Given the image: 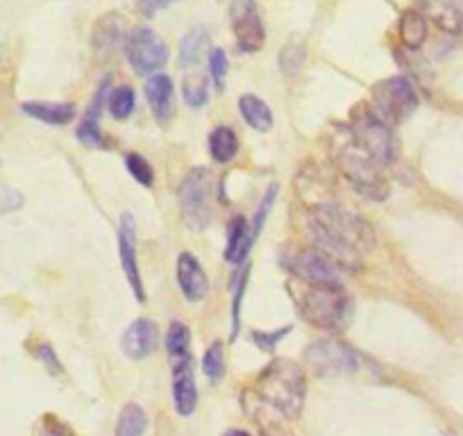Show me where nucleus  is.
Returning <instances> with one entry per match:
<instances>
[{
	"mask_svg": "<svg viewBox=\"0 0 463 436\" xmlns=\"http://www.w3.org/2000/svg\"><path fill=\"white\" fill-rule=\"evenodd\" d=\"M126 166H128V171H130V175L135 177L141 186H146V189H153L155 171H153V166L148 164V159L141 157V155H137V153H128Z\"/></svg>",
	"mask_w": 463,
	"mask_h": 436,
	"instance_id": "2f4dec72",
	"label": "nucleus"
},
{
	"mask_svg": "<svg viewBox=\"0 0 463 436\" xmlns=\"http://www.w3.org/2000/svg\"><path fill=\"white\" fill-rule=\"evenodd\" d=\"M126 19L118 12H107L93 24L91 48L98 60H111L116 52L126 51L128 42Z\"/></svg>",
	"mask_w": 463,
	"mask_h": 436,
	"instance_id": "ddd939ff",
	"label": "nucleus"
},
{
	"mask_svg": "<svg viewBox=\"0 0 463 436\" xmlns=\"http://www.w3.org/2000/svg\"><path fill=\"white\" fill-rule=\"evenodd\" d=\"M21 112L46 126H69L75 117V105L71 102H46L25 100L21 102Z\"/></svg>",
	"mask_w": 463,
	"mask_h": 436,
	"instance_id": "6ab92c4d",
	"label": "nucleus"
},
{
	"mask_svg": "<svg viewBox=\"0 0 463 436\" xmlns=\"http://www.w3.org/2000/svg\"><path fill=\"white\" fill-rule=\"evenodd\" d=\"M166 353L171 362L191 357V332L182 320H173L166 332Z\"/></svg>",
	"mask_w": 463,
	"mask_h": 436,
	"instance_id": "b1692460",
	"label": "nucleus"
},
{
	"mask_svg": "<svg viewBox=\"0 0 463 436\" xmlns=\"http://www.w3.org/2000/svg\"><path fill=\"white\" fill-rule=\"evenodd\" d=\"M173 371V404L180 416H191L198 407V386L194 375V355L180 362H171Z\"/></svg>",
	"mask_w": 463,
	"mask_h": 436,
	"instance_id": "2eb2a0df",
	"label": "nucleus"
},
{
	"mask_svg": "<svg viewBox=\"0 0 463 436\" xmlns=\"http://www.w3.org/2000/svg\"><path fill=\"white\" fill-rule=\"evenodd\" d=\"M278 191H279L278 185H270L269 189H266L264 198H261L260 207H257L255 216H252L250 228H252V234H255V237H260V232L264 230V223L269 221V213H270V209H273L275 198H278Z\"/></svg>",
	"mask_w": 463,
	"mask_h": 436,
	"instance_id": "72a5a7b5",
	"label": "nucleus"
},
{
	"mask_svg": "<svg viewBox=\"0 0 463 436\" xmlns=\"http://www.w3.org/2000/svg\"><path fill=\"white\" fill-rule=\"evenodd\" d=\"M400 39L407 48L416 51L422 43L427 42V34H430V25H427V19L418 10H407L402 12L398 24Z\"/></svg>",
	"mask_w": 463,
	"mask_h": 436,
	"instance_id": "4be33fe9",
	"label": "nucleus"
},
{
	"mask_svg": "<svg viewBox=\"0 0 463 436\" xmlns=\"http://www.w3.org/2000/svg\"><path fill=\"white\" fill-rule=\"evenodd\" d=\"M222 436H250L246 430H227Z\"/></svg>",
	"mask_w": 463,
	"mask_h": 436,
	"instance_id": "a19ab883",
	"label": "nucleus"
},
{
	"mask_svg": "<svg viewBox=\"0 0 463 436\" xmlns=\"http://www.w3.org/2000/svg\"><path fill=\"white\" fill-rule=\"evenodd\" d=\"M175 273H177V284H180L186 300L200 302L207 298L209 293L207 273H204L203 264H200L191 252H182V255L177 257Z\"/></svg>",
	"mask_w": 463,
	"mask_h": 436,
	"instance_id": "dca6fc26",
	"label": "nucleus"
},
{
	"mask_svg": "<svg viewBox=\"0 0 463 436\" xmlns=\"http://www.w3.org/2000/svg\"><path fill=\"white\" fill-rule=\"evenodd\" d=\"M311 246L327 252L347 273L359 269L362 257L377 246V237L371 225L359 213L343 204L327 203L309 204Z\"/></svg>",
	"mask_w": 463,
	"mask_h": 436,
	"instance_id": "f257e3e1",
	"label": "nucleus"
},
{
	"mask_svg": "<svg viewBox=\"0 0 463 436\" xmlns=\"http://www.w3.org/2000/svg\"><path fill=\"white\" fill-rule=\"evenodd\" d=\"M230 24L239 51L260 52L266 43V28L261 21L257 0H232Z\"/></svg>",
	"mask_w": 463,
	"mask_h": 436,
	"instance_id": "9b49d317",
	"label": "nucleus"
},
{
	"mask_svg": "<svg viewBox=\"0 0 463 436\" xmlns=\"http://www.w3.org/2000/svg\"><path fill=\"white\" fill-rule=\"evenodd\" d=\"M34 357L46 366V371L51 373V375H61V373H64L60 357H57L51 344H39L37 348H34Z\"/></svg>",
	"mask_w": 463,
	"mask_h": 436,
	"instance_id": "58836bf2",
	"label": "nucleus"
},
{
	"mask_svg": "<svg viewBox=\"0 0 463 436\" xmlns=\"http://www.w3.org/2000/svg\"><path fill=\"white\" fill-rule=\"evenodd\" d=\"M146 427H148V416L139 404L130 403L123 407L118 413V422H116V436H144Z\"/></svg>",
	"mask_w": 463,
	"mask_h": 436,
	"instance_id": "393cba45",
	"label": "nucleus"
},
{
	"mask_svg": "<svg viewBox=\"0 0 463 436\" xmlns=\"http://www.w3.org/2000/svg\"><path fill=\"white\" fill-rule=\"evenodd\" d=\"M203 371L209 382H221L225 375V350L221 341H213L203 357Z\"/></svg>",
	"mask_w": 463,
	"mask_h": 436,
	"instance_id": "7c9ffc66",
	"label": "nucleus"
},
{
	"mask_svg": "<svg viewBox=\"0 0 463 436\" xmlns=\"http://www.w3.org/2000/svg\"><path fill=\"white\" fill-rule=\"evenodd\" d=\"M252 243H255V234H252L250 221H246L243 216H237L230 223V230H227L225 261H230L232 266H243L248 255H250Z\"/></svg>",
	"mask_w": 463,
	"mask_h": 436,
	"instance_id": "a211bd4d",
	"label": "nucleus"
},
{
	"mask_svg": "<svg viewBox=\"0 0 463 436\" xmlns=\"http://www.w3.org/2000/svg\"><path fill=\"white\" fill-rule=\"evenodd\" d=\"M173 3H177V0H137V12L146 19H153L159 12L168 10Z\"/></svg>",
	"mask_w": 463,
	"mask_h": 436,
	"instance_id": "ea45409f",
	"label": "nucleus"
},
{
	"mask_svg": "<svg viewBox=\"0 0 463 436\" xmlns=\"http://www.w3.org/2000/svg\"><path fill=\"white\" fill-rule=\"evenodd\" d=\"M209 48V33L204 25H195L191 28L184 37L180 39V51H177V60H180L182 69L195 66L204 57Z\"/></svg>",
	"mask_w": 463,
	"mask_h": 436,
	"instance_id": "412c9836",
	"label": "nucleus"
},
{
	"mask_svg": "<svg viewBox=\"0 0 463 436\" xmlns=\"http://www.w3.org/2000/svg\"><path fill=\"white\" fill-rule=\"evenodd\" d=\"M288 332H291V325H287V327H279V330H275V332L255 330L252 332V341H255L257 348L264 350V353H273V350L278 348L279 341H282Z\"/></svg>",
	"mask_w": 463,
	"mask_h": 436,
	"instance_id": "e433bc0d",
	"label": "nucleus"
},
{
	"mask_svg": "<svg viewBox=\"0 0 463 436\" xmlns=\"http://www.w3.org/2000/svg\"><path fill=\"white\" fill-rule=\"evenodd\" d=\"M257 395L279 416L296 421L307 398L305 371L291 359H275L257 377Z\"/></svg>",
	"mask_w": 463,
	"mask_h": 436,
	"instance_id": "20e7f679",
	"label": "nucleus"
},
{
	"mask_svg": "<svg viewBox=\"0 0 463 436\" xmlns=\"http://www.w3.org/2000/svg\"><path fill=\"white\" fill-rule=\"evenodd\" d=\"M227 71H230V62H227L225 51L222 48H212L209 51V75H212L218 91H222V87H225Z\"/></svg>",
	"mask_w": 463,
	"mask_h": 436,
	"instance_id": "f704fd0d",
	"label": "nucleus"
},
{
	"mask_svg": "<svg viewBox=\"0 0 463 436\" xmlns=\"http://www.w3.org/2000/svg\"><path fill=\"white\" fill-rule=\"evenodd\" d=\"M209 155L213 157V162L230 164L239 155L237 132L227 126L213 128L212 135H209Z\"/></svg>",
	"mask_w": 463,
	"mask_h": 436,
	"instance_id": "5701e85b",
	"label": "nucleus"
},
{
	"mask_svg": "<svg viewBox=\"0 0 463 436\" xmlns=\"http://www.w3.org/2000/svg\"><path fill=\"white\" fill-rule=\"evenodd\" d=\"M269 409H270L269 404L261 400V407L252 412V416H255V421H257V427L261 430V436H291L287 430H284L282 422H279L278 418L269 412Z\"/></svg>",
	"mask_w": 463,
	"mask_h": 436,
	"instance_id": "473e14b6",
	"label": "nucleus"
},
{
	"mask_svg": "<svg viewBox=\"0 0 463 436\" xmlns=\"http://www.w3.org/2000/svg\"><path fill=\"white\" fill-rule=\"evenodd\" d=\"M34 436H73V430H71L64 421H60L55 413H46V416L39 421L37 434Z\"/></svg>",
	"mask_w": 463,
	"mask_h": 436,
	"instance_id": "c9c22d12",
	"label": "nucleus"
},
{
	"mask_svg": "<svg viewBox=\"0 0 463 436\" xmlns=\"http://www.w3.org/2000/svg\"><path fill=\"white\" fill-rule=\"evenodd\" d=\"M159 330L157 323L150 318H137L126 327L121 336V350L132 362L148 359L157 350Z\"/></svg>",
	"mask_w": 463,
	"mask_h": 436,
	"instance_id": "4468645a",
	"label": "nucleus"
},
{
	"mask_svg": "<svg viewBox=\"0 0 463 436\" xmlns=\"http://www.w3.org/2000/svg\"><path fill=\"white\" fill-rule=\"evenodd\" d=\"M305 42H302V37L296 34V37L288 39L282 46V51H279V69H282V73L288 75V78H296L302 71V66H305Z\"/></svg>",
	"mask_w": 463,
	"mask_h": 436,
	"instance_id": "a878e982",
	"label": "nucleus"
},
{
	"mask_svg": "<svg viewBox=\"0 0 463 436\" xmlns=\"http://www.w3.org/2000/svg\"><path fill=\"white\" fill-rule=\"evenodd\" d=\"M298 311L309 325L325 332H343L353 318V302L343 287H320L293 278L288 282Z\"/></svg>",
	"mask_w": 463,
	"mask_h": 436,
	"instance_id": "7ed1b4c3",
	"label": "nucleus"
},
{
	"mask_svg": "<svg viewBox=\"0 0 463 436\" xmlns=\"http://www.w3.org/2000/svg\"><path fill=\"white\" fill-rule=\"evenodd\" d=\"M25 204V198L21 191H16L10 185H0V213H12L19 212Z\"/></svg>",
	"mask_w": 463,
	"mask_h": 436,
	"instance_id": "4c0bfd02",
	"label": "nucleus"
},
{
	"mask_svg": "<svg viewBox=\"0 0 463 436\" xmlns=\"http://www.w3.org/2000/svg\"><path fill=\"white\" fill-rule=\"evenodd\" d=\"M246 282H248V269L239 270L237 280L232 282V341L239 336V327H241V300H243V291H246Z\"/></svg>",
	"mask_w": 463,
	"mask_h": 436,
	"instance_id": "c756f323",
	"label": "nucleus"
},
{
	"mask_svg": "<svg viewBox=\"0 0 463 436\" xmlns=\"http://www.w3.org/2000/svg\"><path fill=\"white\" fill-rule=\"evenodd\" d=\"M182 98H184L186 105L191 109H198V107L207 105L209 100V82L203 73L195 75H186L182 80Z\"/></svg>",
	"mask_w": 463,
	"mask_h": 436,
	"instance_id": "c85d7f7f",
	"label": "nucleus"
},
{
	"mask_svg": "<svg viewBox=\"0 0 463 436\" xmlns=\"http://www.w3.org/2000/svg\"><path fill=\"white\" fill-rule=\"evenodd\" d=\"M107 105H109V114L116 121H126V118H130V114L135 112V91H132V87H128V84L116 87L114 91L107 93Z\"/></svg>",
	"mask_w": 463,
	"mask_h": 436,
	"instance_id": "bb28decb",
	"label": "nucleus"
},
{
	"mask_svg": "<svg viewBox=\"0 0 463 436\" xmlns=\"http://www.w3.org/2000/svg\"><path fill=\"white\" fill-rule=\"evenodd\" d=\"M353 130L354 139L382 164V166H391L398 155V146H395L393 130L386 121H382L375 114L371 105H359L353 112V121L347 123Z\"/></svg>",
	"mask_w": 463,
	"mask_h": 436,
	"instance_id": "0eeeda50",
	"label": "nucleus"
},
{
	"mask_svg": "<svg viewBox=\"0 0 463 436\" xmlns=\"http://www.w3.org/2000/svg\"><path fill=\"white\" fill-rule=\"evenodd\" d=\"M305 364L323 377L353 375L362 368L357 350L343 344L341 339H320L305 350Z\"/></svg>",
	"mask_w": 463,
	"mask_h": 436,
	"instance_id": "6e6552de",
	"label": "nucleus"
},
{
	"mask_svg": "<svg viewBox=\"0 0 463 436\" xmlns=\"http://www.w3.org/2000/svg\"><path fill=\"white\" fill-rule=\"evenodd\" d=\"M146 98L157 123L166 126L175 112V87L166 73H153L146 82Z\"/></svg>",
	"mask_w": 463,
	"mask_h": 436,
	"instance_id": "f3484780",
	"label": "nucleus"
},
{
	"mask_svg": "<svg viewBox=\"0 0 463 436\" xmlns=\"http://www.w3.org/2000/svg\"><path fill=\"white\" fill-rule=\"evenodd\" d=\"M126 57L135 73L153 75L168 62V46L153 28L139 25L128 34Z\"/></svg>",
	"mask_w": 463,
	"mask_h": 436,
	"instance_id": "1a4fd4ad",
	"label": "nucleus"
},
{
	"mask_svg": "<svg viewBox=\"0 0 463 436\" xmlns=\"http://www.w3.org/2000/svg\"><path fill=\"white\" fill-rule=\"evenodd\" d=\"M239 112H241L243 121H246L252 130L261 132V135L273 130V112H270V107L266 105L260 96L246 93V96L239 98Z\"/></svg>",
	"mask_w": 463,
	"mask_h": 436,
	"instance_id": "aec40b11",
	"label": "nucleus"
},
{
	"mask_svg": "<svg viewBox=\"0 0 463 436\" xmlns=\"http://www.w3.org/2000/svg\"><path fill=\"white\" fill-rule=\"evenodd\" d=\"M371 107L382 121L393 128L411 117L413 109L418 107V93L411 80L404 78V75H393V78L380 80L373 87Z\"/></svg>",
	"mask_w": 463,
	"mask_h": 436,
	"instance_id": "423d86ee",
	"label": "nucleus"
},
{
	"mask_svg": "<svg viewBox=\"0 0 463 436\" xmlns=\"http://www.w3.org/2000/svg\"><path fill=\"white\" fill-rule=\"evenodd\" d=\"M118 257H121L123 275L130 282L135 300L144 305L146 289L144 282H141L139 261H137V221L132 212H123L121 221H118Z\"/></svg>",
	"mask_w": 463,
	"mask_h": 436,
	"instance_id": "f8f14e48",
	"label": "nucleus"
},
{
	"mask_svg": "<svg viewBox=\"0 0 463 436\" xmlns=\"http://www.w3.org/2000/svg\"><path fill=\"white\" fill-rule=\"evenodd\" d=\"M329 157L354 191L371 200H384L389 195L386 168L354 139L350 126H338L329 132Z\"/></svg>",
	"mask_w": 463,
	"mask_h": 436,
	"instance_id": "f03ea898",
	"label": "nucleus"
},
{
	"mask_svg": "<svg viewBox=\"0 0 463 436\" xmlns=\"http://www.w3.org/2000/svg\"><path fill=\"white\" fill-rule=\"evenodd\" d=\"M431 21L439 25L440 30L449 34H461L463 33V12L458 7L449 5V3H436L430 7Z\"/></svg>",
	"mask_w": 463,
	"mask_h": 436,
	"instance_id": "cd10ccee",
	"label": "nucleus"
},
{
	"mask_svg": "<svg viewBox=\"0 0 463 436\" xmlns=\"http://www.w3.org/2000/svg\"><path fill=\"white\" fill-rule=\"evenodd\" d=\"M177 200L186 228L204 230L216 213V177L204 166L191 168L182 180Z\"/></svg>",
	"mask_w": 463,
	"mask_h": 436,
	"instance_id": "39448f33",
	"label": "nucleus"
},
{
	"mask_svg": "<svg viewBox=\"0 0 463 436\" xmlns=\"http://www.w3.org/2000/svg\"><path fill=\"white\" fill-rule=\"evenodd\" d=\"M288 270L300 282L320 284V287H343L341 275L347 273L338 261H334L327 252L316 246L302 248L300 252H296Z\"/></svg>",
	"mask_w": 463,
	"mask_h": 436,
	"instance_id": "9d476101",
	"label": "nucleus"
}]
</instances>
